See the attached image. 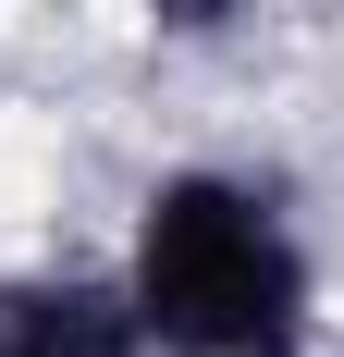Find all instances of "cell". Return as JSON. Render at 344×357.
Returning a JSON list of instances; mask_svg holds the SVG:
<instances>
[{"mask_svg":"<svg viewBox=\"0 0 344 357\" xmlns=\"http://www.w3.org/2000/svg\"><path fill=\"white\" fill-rule=\"evenodd\" d=\"M148 357H308L320 345V259L258 173L172 160L123 234Z\"/></svg>","mask_w":344,"mask_h":357,"instance_id":"1","label":"cell"},{"mask_svg":"<svg viewBox=\"0 0 344 357\" xmlns=\"http://www.w3.org/2000/svg\"><path fill=\"white\" fill-rule=\"evenodd\" d=\"M0 333L37 357H148L123 259L111 271H0Z\"/></svg>","mask_w":344,"mask_h":357,"instance_id":"2","label":"cell"},{"mask_svg":"<svg viewBox=\"0 0 344 357\" xmlns=\"http://www.w3.org/2000/svg\"><path fill=\"white\" fill-rule=\"evenodd\" d=\"M136 13H148L160 50H221V37L246 25V0H136Z\"/></svg>","mask_w":344,"mask_h":357,"instance_id":"3","label":"cell"},{"mask_svg":"<svg viewBox=\"0 0 344 357\" xmlns=\"http://www.w3.org/2000/svg\"><path fill=\"white\" fill-rule=\"evenodd\" d=\"M0 357H37V345H13V333H0Z\"/></svg>","mask_w":344,"mask_h":357,"instance_id":"4","label":"cell"}]
</instances>
